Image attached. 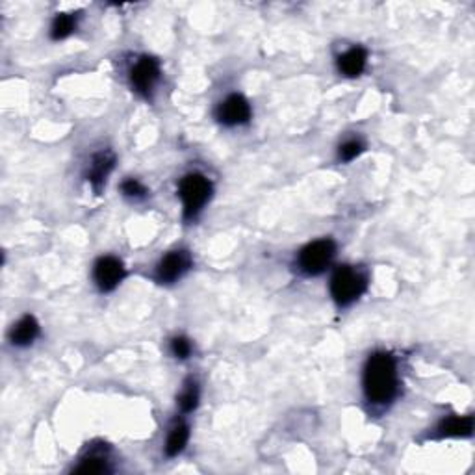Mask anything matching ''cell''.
Segmentation results:
<instances>
[{
    "instance_id": "obj_9",
    "label": "cell",
    "mask_w": 475,
    "mask_h": 475,
    "mask_svg": "<svg viewBox=\"0 0 475 475\" xmlns=\"http://www.w3.org/2000/svg\"><path fill=\"white\" fill-rule=\"evenodd\" d=\"M366 60H368V54H366L364 49H351L347 51L346 54L340 56V60H338V67L344 74L347 76H359L366 67Z\"/></svg>"
},
{
    "instance_id": "obj_8",
    "label": "cell",
    "mask_w": 475,
    "mask_h": 475,
    "mask_svg": "<svg viewBox=\"0 0 475 475\" xmlns=\"http://www.w3.org/2000/svg\"><path fill=\"white\" fill-rule=\"evenodd\" d=\"M217 117H219L223 125H241V123H245V121L251 117L249 102L245 101L241 95H231V97L226 99L221 106H219Z\"/></svg>"
},
{
    "instance_id": "obj_12",
    "label": "cell",
    "mask_w": 475,
    "mask_h": 475,
    "mask_svg": "<svg viewBox=\"0 0 475 475\" xmlns=\"http://www.w3.org/2000/svg\"><path fill=\"white\" fill-rule=\"evenodd\" d=\"M37 332H39V325L36 319L32 316H24L11 331V341L15 346H28L36 340Z\"/></svg>"
},
{
    "instance_id": "obj_1",
    "label": "cell",
    "mask_w": 475,
    "mask_h": 475,
    "mask_svg": "<svg viewBox=\"0 0 475 475\" xmlns=\"http://www.w3.org/2000/svg\"><path fill=\"white\" fill-rule=\"evenodd\" d=\"M364 392L371 403L392 401L397 392L396 360L388 353L369 356L364 369Z\"/></svg>"
},
{
    "instance_id": "obj_14",
    "label": "cell",
    "mask_w": 475,
    "mask_h": 475,
    "mask_svg": "<svg viewBox=\"0 0 475 475\" xmlns=\"http://www.w3.org/2000/svg\"><path fill=\"white\" fill-rule=\"evenodd\" d=\"M74 24H76V21H74L73 15H58L52 23V39H64V37L69 36L74 30Z\"/></svg>"
},
{
    "instance_id": "obj_7",
    "label": "cell",
    "mask_w": 475,
    "mask_h": 475,
    "mask_svg": "<svg viewBox=\"0 0 475 475\" xmlns=\"http://www.w3.org/2000/svg\"><path fill=\"white\" fill-rule=\"evenodd\" d=\"M191 266V259L186 251H173L167 256L161 259V262L158 264L156 275L160 282H175L179 281L182 275L189 269Z\"/></svg>"
},
{
    "instance_id": "obj_5",
    "label": "cell",
    "mask_w": 475,
    "mask_h": 475,
    "mask_svg": "<svg viewBox=\"0 0 475 475\" xmlns=\"http://www.w3.org/2000/svg\"><path fill=\"white\" fill-rule=\"evenodd\" d=\"M95 282L102 291H111L121 282V279L125 277V268L123 262L116 256H102L97 264H95Z\"/></svg>"
},
{
    "instance_id": "obj_6",
    "label": "cell",
    "mask_w": 475,
    "mask_h": 475,
    "mask_svg": "<svg viewBox=\"0 0 475 475\" xmlns=\"http://www.w3.org/2000/svg\"><path fill=\"white\" fill-rule=\"evenodd\" d=\"M158 76H160V65L154 58H149V56L139 58L130 71L132 86L136 88V91L144 93V95H149V91L154 88Z\"/></svg>"
},
{
    "instance_id": "obj_4",
    "label": "cell",
    "mask_w": 475,
    "mask_h": 475,
    "mask_svg": "<svg viewBox=\"0 0 475 475\" xmlns=\"http://www.w3.org/2000/svg\"><path fill=\"white\" fill-rule=\"evenodd\" d=\"M334 241L332 240H318L312 241L301 251L299 266L301 269L309 275H319L329 268L332 256H334Z\"/></svg>"
},
{
    "instance_id": "obj_11",
    "label": "cell",
    "mask_w": 475,
    "mask_h": 475,
    "mask_svg": "<svg viewBox=\"0 0 475 475\" xmlns=\"http://www.w3.org/2000/svg\"><path fill=\"white\" fill-rule=\"evenodd\" d=\"M474 429V418L471 416H451L440 425L442 436H470Z\"/></svg>"
},
{
    "instance_id": "obj_19",
    "label": "cell",
    "mask_w": 475,
    "mask_h": 475,
    "mask_svg": "<svg viewBox=\"0 0 475 475\" xmlns=\"http://www.w3.org/2000/svg\"><path fill=\"white\" fill-rule=\"evenodd\" d=\"M121 189H123V194H125L126 197H132V199L144 197V195H145V188L139 184L138 180H134V179L125 180V182H123V186H121Z\"/></svg>"
},
{
    "instance_id": "obj_13",
    "label": "cell",
    "mask_w": 475,
    "mask_h": 475,
    "mask_svg": "<svg viewBox=\"0 0 475 475\" xmlns=\"http://www.w3.org/2000/svg\"><path fill=\"white\" fill-rule=\"evenodd\" d=\"M188 436H189V431L184 424L175 425L173 431L169 433V439H167V446H166L167 455H169V457H175V455H179V453L184 449L186 442H188Z\"/></svg>"
},
{
    "instance_id": "obj_3",
    "label": "cell",
    "mask_w": 475,
    "mask_h": 475,
    "mask_svg": "<svg viewBox=\"0 0 475 475\" xmlns=\"http://www.w3.org/2000/svg\"><path fill=\"white\" fill-rule=\"evenodd\" d=\"M179 191L180 199H182V203H184V216L194 217L197 216L199 210H201V208L206 204L208 199H210L212 186H210L206 176L194 173V175H188L182 179Z\"/></svg>"
},
{
    "instance_id": "obj_2",
    "label": "cell",
    "mask_w": 475,
    "mask_h": 475,
    "mask_svg": "<svg viewBox=\"0 0 475 475\" xmlns=\"http://www.w3.org/2000/svg\"><path fill=\"white\" fill-rule=\"evenodd\" d=\"M364 290V277H362L360 273H356L355 269H351L349 266H341V268H338L336 271H334V275H332L331 294L338 305H351L353 301H356L362 296Z\"/></svg>"
},
{
    "instance_id": "obj_18",
    "label": "cell",
    "mask_w": 475,
    "mask_h": 475,
    "mask_svg": "<svg viewBox=\"0 0 475 475\" xmlns=\"http://www.w3.org/2000/svg\"><path fill=\"white\" fill-rule=\"evenodd\" d=\"M171 349H173L175 356H179V359H186V356L191 353V344H189L188 338L179 336L171 341Z\"/></svg>"
},
{
    "instance_id": "obj_10",
    "label": "cell",
    "mask_w": 475,
    "mask_h": 475,
    "mask_svg": "<svg viewBox=\"0 0 475 475\" xmlns=\"http://www.w3.org/2000/svg\"><path fill=\"white\" fill-rule=\"evenodd\" d=\"M114 161H116V158H114V154L111 153H101L93 158L91 167H89V175H88V179H89V182L93 184V188L99 189L102 184H104V180H106L108 173H110L111 167H114Z\"/></svg>"
},
{
    "instance_id": "obj_15",
    "label": "cell",
    "mask_w": 475,
    "mask_h": 475,
    "mask_svg": "<svg viewBox=\"0 0 475 475\" xmlns=\"http://www.w3.org/2000/svg\"><path fill=\"white\" fill-rule=\"evenodd\" d=\"M108 468H106V461L102 457H95V455H91V457L84 459L82 462H80L79 466L74 468V474H86V475H97V474H104Z\"/></svg>"
},
{
    "instance_id": "obj_17",
    "label": "cell",
    "mask_w": 475,
    "mask_h": 475,
    "mask_svg": "<svg viewBox=\"0 0 475 475\" xmlns=\"http://www.w3.org/2000/svg\"><path fill=\"white\" fill-rule=\"evenodd\" d=\"M360 153H362V144L360 141H347V144L340 147V158L344 161L355 160Z\"/></svg>"
},
{
    "instance_id": "obj_16",
    "label": "cell",
    "mask_w": 475,
    "mask_h": 475,
    "mask_svg": "<svg viewBox=\"0 0 475 475\" xmlns=\"http://www.w3.org/2000/svg\"><path fill=\"white\" fill-rule=\"evenodd\" d=\"M199 403V390H197V384L195 383H189L188 386H186V390L182 392V396H180L179 399V405L180 409L184 412H191L197 406Z\"/></svg>"
}]
</instances>
